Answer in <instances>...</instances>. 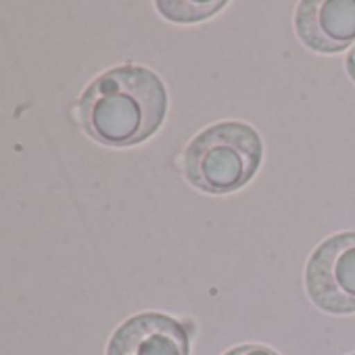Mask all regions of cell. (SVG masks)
<instances>
[{
	"label": "cell",
	"mask_w": 355,
	"mask_h": 355,
	"mask_svg": "<svg viewBox=\"0 0 355 355\" xmlns=\"http://www.w3.org/2000/svg\"><path fill=\"white\" fill-rule=\"evenodd\" d=\"M345 67H347L349 78H351L353 84H355V44H353V49L349 51V55H347V59H345Z\"/></svg>",
	"instance_id": "obj_8"
},
{
	"label": "cell",
	"mask_w": 355,
	"mask_h": 355,
	"mask_svg": "<svg viewBox=\"0 0 355 355\" xmlns=\"http://www.w3.org/2000/svg\"><path fill=\"white\" fill-rule=\"evenodd\" d=\"M224 355H278V353L266 345H241V347L226 351Z\"/></svg>",
	"instance_id": "obj_7"
},
{
	"label": "cell",
	"mask_w": 355,
	"mask_h": 355,
	"mask_svg": "<svg viewBox=\"0 0 355 355\" xmlns=\"http://www.w3.org/2000/svg\"><path fill=\"white\" fill-rule=\"evenodd\" d=\"M305 291L326 313H355V232L322 241L305 266Z\"/></svg>",
	"instance_id": "obj_3"
},
{
	"label": "cell",
	"mask_w": 355,
	"mask_h": 355,
	"mask_svg": "<svg viewBox=\"0 0 355 355\" xmlns=\"http://www.w3.org/2000/svg\"><path fill=\"white\" fill-rule=\"evenodd\" d=\"M351 355H355V353H351Z\"/></svg>",
	"instance_id": "obj_9"
},
{
	"label": "cell",
	"mask_w": 355,
	"mask_h": 355,
	"mask_svg": "<svg viewBox=\"0 0 355 355\" xmlns=\"http://www.w3.org/2000/svg\"><path fill=\"white\" fill-rule=\"evenodd\" d=\"M263 144L255 128L243 121H220L197 134L182 157L184 178L207 195H230L253 180Z\"/></svg>",
	"instance_id": "obj_2"
},
{
	"label": "cell",
	"mask_w": 355,
	"mask_h": 355,
	"mask_svg": "<svg viewBox=\"0 0 355 355\" xmlns=\"http://www.w3.org/2000/svg\"><path fill=\"white\" fill-rule=\"evenodd\" d=\"M107 355H191V332L165 313H138L113 332Z\"/></svg>",
	"instance_id": "obj_4"
},
{
	"label": "cell",
	"mask_w": 355,
	"mask_h": 355,
	"mask_svg": "<svg viewBox=\"0 0 355 355\" xmlns=\"http://www.w3.org/2000/svg\"><path fill=\"white\" fill-rule=\"evenodd\" d=\"M167 113V90L161 78L142 65L113 67L82 92L78 117L84 132L115 148H125L150 138Z\"/></svg>",
	"instance_id": "obj_1"
},
{
	"label": "cell",
	"mask_w": 355,
	"mask_h": 355,
	"mask_svg": "<svg viewBox=\"0 0 355 355\" xmlns=\"http://www.w3.org/2000/svg\"><path fill=\"white\" fill-rule=\"evenodd\" d=\"M157 11L175 24H195V21H205L214 15H218L226 3L224 0H216V3H175V0H159L155 5Z\"/></svg>",
	"instance_id": "obj_6"
},
{
	"label": "cell",
	"mask_w": 355,
	"mask_h": 355,
	"mask_svg": "<svg viewBox=\"0 0 355 355\" xmlns=\"http://www.w3.org/2000/svg\"><path fill=\"white\" fill-rule=\"evenodd\" d=\"M295 32L313 53L334 55L355 44V0H305L297 5Z\"/></svg>",
	"instance_id": "obj_5"
}]
</instances>
